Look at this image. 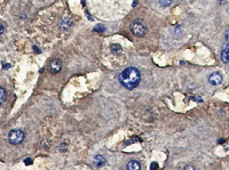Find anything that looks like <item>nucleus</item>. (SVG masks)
Here are the masks:
<instances>
[{
	"mask_svg": "<svg viewBox=\"0 0 229 170\" xmlns=\"http://www.w3.org/2000/svg\"><path fill=\"white\" fill-rule=\"evenodd\" d=\"M6 96H7V94H6V90H5V88L0 87V105L6 101Z\"/></svg>",
	"mask_w": 229,
	"mask_h": 170,
	"instance_id": "obj_9",
	"label": "nucleus"
},
{
	"mask_svg": "<svg viewBox=\"0 0 229 170\" xmlns=\"http://www.w3.org/2000/svg\"><path fill=\"white\" fill-rule=\"evenodd\" d=\"M24 132L21 129H14L12 130L8 135V139H9V143L13 144V145H19L24 141Z\"/></svg>",
	"mask_w": 229,
	"mask_h": 170,
	"instance_id": "obj_3",
	"label": "nucleus"
},
{
	"mask_svg": "<svg viewBox=\"0 0 229 170\" xmlns=\"http://www.w3.org/2000/svg\"><path fill=\"white\" fill-rule=\"evenodd\" d=\"M221 60L223 63H229V47H226L222 50Z\"/></svg>",
	"mask_w": 229,
	"mask_h": 170,
	"instance_id": "obj_6",
	"label": "nucleus"
},
{
	"mask_svg": "<svg viewBox=\"0 0 229 170\" xmlns=\"http://www.w3.org/2000/svg\"><path fill=\"white\" fill-rule=\"evenodd\" d=\"M61 68H62V62L60 61L59 58H55V60H53V61L49 63V71H50V73H53V74L59 73V72L61 71Z\"/></svg>",
	"mask_w": 229,
	"mask_h": 170,
	"instance_id": "obj_4",
	"label": "nucleus"
},
{
	"mask_svg": "<svg viewBox=\"0 0 229 170\" xmlns=\"http://www.w3.org/2000/svg\"><path fill=\"white\" fill-rule=\"evenodd\" d=\"M105 162H107V160H105V157H102V155H96V157H95V163H96L97 167L103 166Z\"/></svg>",
	"mask_w": 229,
	"mask_h": 170,
	"instance_id": "obj_8",
	"label": "nucleus"
},
{
	"mask_svg": "<svg viewBox=\"0 0 229 170\" xmlns=\"http://www.w3.org/2000/svg\"><path fill=\"white\" fill-rule=\"evenodd\" d=\"M140 80H141V74L139 70H136L135 68H127L119 74L120 85L130 90L136 88L140 83Z\"/></svg>",
	"mask_w": 229,
	"mask_h": 170,
	"instance_id": "obj_1",
	"label": "nucleus"
},
{
	"mask_svg": "<svg viewBox=\"0 0 229 170\" xmlns=\"http://www.w3.org/2000/svg\"><path fill=\"white\" fill-rule=\"evenodd\" d=\"M111 50H112L113 54H120L123 52V49H122V47L119 45H112L111 46Z\"/></svg>",
	"mask_w": 229,
	"mask_h": 170,
	"instance_id": "obj_10",
	"label": "nucleus"
},
{
	"mask_svg": "<svg viewBox=\"0 0 229 170\" xmlns=\"http://www.w3.org/2000/svg\"><path fill=\"white\" fill-rule=\"evenodd\" d=\"M25 163L30 164V163H31V160H30V159H27V160H25Z\"/></svg>",
	"mask_w": 229,
	"mask_h": 170,
	"instance_id": "obj_17",
	"label": "nucleus"
},
{
	"mask_svg": "<svg viewBox=\"0 0 229 170\" xmlns=\"http://www.w3.org/2000/svg\"><path fill=\"white\" fill-rule=\"evenodd\" d=\"M94 30H95V31H99V32H104V31H105V29H104L102 25H96V27H95Z\"/></svg>",
	"mask_w": 229,
	"mask_h": 170,
	"instance_id": "obj_12",
	"label": "nucleus"
},
{
	"mask_svg": "<svg viewBox=\"0 0 229 170\" xmlns=\"http://www.w3.org/2000/svg\"><path fill=\"white\" fill-rule=\"evenodd\" d=\"M222 75L221 73H219V72H214V73H212V74L208 77V82L211 83V85H213V86H218V85H220L222 82Z\"/></svg>",
	"mask_w": 229,
	"mask_h": 170,
	"instance_id": "obj_5",
	"label": "nucleus"
},
{
	"mask_svg": "<svg viewBox=\"0 0 229 170\" xmlns=\"http://www.w3.org/2000/svg\"><path fill=\"white\" fill-rule=\"evenodd\" d=\"M5 24L2 23V22H0V35L4 33V31H5Z\"/></svg>",
	"mask_w": 229,
	"mask_h": 170,
	"instance_id": "obj_13",
	"label": "nucleus"
},
{
	"mask_svg": "<svg viewBox=\"0 0 229 170\" xmlns=\"http://www.w3.org/2000/svg\"><path fill=\"white\" fill-rule=\"evenodd\" d=\"M130 29L135 37H143L147 33V26L142 21H134L131 24Z\"/></svg>",
	"mask_w": 229,
	"mask_h": 170,
	"instance_id": "obj_2",
	"label": "nucleus"
},
{
	"mask_svg": "<svg viewBox=\"0 0 229 170\" xmlns=\"http://www.w3.org/2000/svg\"><path fill=\"white\" fill-rule=\"evenodd\" d=\"M150 168H151V169H156V168H158V164H157V163H153L151 166H150Z\"/></svg>",
	"mask_w": 229,
	"mask_h": 170,
	"instance_id": "obj_16",
	"label": "nucleus"
},
{
	"mask_svg": "<svg viewBox=\"0 0 229 170\" xmlns=\"http://www.w3.org/2000/svg\"><path fill=\"white\" fill-rule=\"evenodd\" d=\"M226 38H227V40L229 41V26L227 27V30H226Z\"/></svg>",
	"mask_w": 229,
	"mask_h": 170,
	"instance_id": "obj_15",
	"label": "nucleus"
},
{
	"mask_svg": "<svg viewBox=\"0 0 229 170\" xmlns=\"http://www.w3.org/2000/svg\"><path fill=\"white\" fill-rule=\"evenodd\" d=\"M159 4L162 7H168L172 4V0H159Z\"/></svg>",
	"mask_w": 229,
	"mask_h": 170,
	"instance_id": "obj_11",
	"label": "nucleus"
},
{
	"mask_svg": "<svg viewBox=\"0 0 229 170\" xmlns=\"http://www.w3.org/2000/svg\"><path fill=\"white\" fill-rule=\"evenodd\" d=\"M127 169L128 170H139L140 169V163L136 161H130L127 164Z\"/></svg>",
	"mask_w": 229,
	"mask_h": 170,
	"instance_id": "obj_7",
	"label": "nucleus"
},
{
	"mask_svg": "<svg viewBox=\"0 0 229 170\" xmlns=\"http://www.w3.org/2000/svg\"><path fill=\"white\" fill-rule=\"evenodd\" d=\"M185 170H188V169H191V170H194L195 169V167H193V166H186L185 168H183Z\"/></svg>",
	"mask_w": 229,
	"mask_h": 170,
	"instance_id": "obj_14",
	"label": "nucleus"
}]
</instances>
